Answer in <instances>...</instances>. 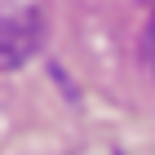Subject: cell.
Wrapping results in <instances>:
<instances>
[{"label":"cell","mask_w":155,"mask_h":155,"mask_svg":"<svg viewBox=\"0 0 155 155\" xmlns=\"http://www.w3.org/2000/svg\"><path fill=\"white\" fill-rule=\"evenodd\" d=\"M40 45V18L31 9L22 13H9L0 9V71H9L18 62H27Z\"/></svg>","instance_id":"1"},{"label":"cell","mask_w":155,"mask_h":155,"mask_svg":"<svg viewBox=\"0 0 155 155\" xmlns=\"http://www.w3.org/2000/svg\"><path fill=\"white\" fill-rule=\"evenodd\" d=\"M142 62H146V71L155 75V13H151V22L142 31Z\"/></svg>","instance_id":"2"}]
</instances>
